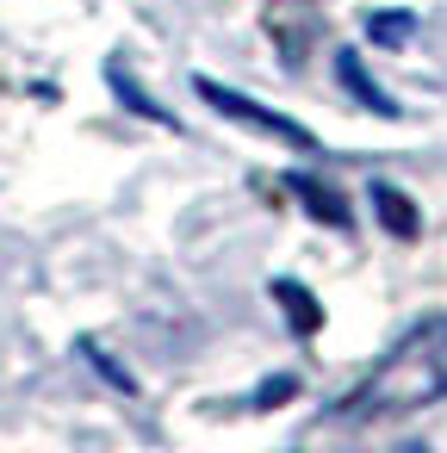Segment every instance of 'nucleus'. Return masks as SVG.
Instances as JSON below:
<instances>
[{"label": "nucleus", "mask_w": 447, "mask_h": 453, "mask_svg": "<svg viewBox=\"0 0 447 453\" xmlns=\"http://www.w3.org/2000/svg\"><path fill=\"white\" fill-rule=\"evenodd\" d=\"M286 193L298 199V211L311 218V224H323V230H354V199L342 193V187H329L323 174H304V168H292L286 174Z\"/></svg>", "instance_id": "obj_3"}, {"label": "nucleus", "mask_w": 447, "mask_h": 453, "mask_svg": "<svg viewBox=\"0 0 447 453\" xmlns=\"http://www.w3.org/2000/svg\"><path fill=\"white\" fill-rule=\"evenodd\" d=\"M416 13L410 7H379V13H366V38L379 44V50H404L410 38H416Z\"/></svg>", "instance_id": "obj_8"}, {"label": "nucleus", "mask_w": 447, "mask_h": 453, "mask_svg": "<svg viewBox=\"0 0 447 453\" xmlns=\"http://www.w3.org/2000/svg\"><path fill=\"white\" fill-rule=\"evenodd\" d=\"M81 354H88V360H94V366H100V372H106V379L119 385V391H137V379H131V372H125V366H119V360H112L106 348H94V342H81Z\"/></svg>", "instance_id": "obj_10"}, {"label": "nucleus", "mask_w": 447, "mask_h": 453, "mask_svg": "<svg viewBox=\"0 0 447 453\" xmlns=\"http://www.w3.org/2000/svg\"><path fill=\"white\" fill-rule=\"evenodd\" d=\"M193 94H199L218 119H230V125H243V131H255V137H267V143H286V150H298V156H317V150H323L311 125L286 119L280 106H267V100H255V94H243V88H224V81H212V75H193Z\"/></svg>", "instance_id": "obj_2"}, {"label": "nucleus", "mask_w": 447, "mask_h": 453, "mask_svg": "<svg viewBox=\"0 0 447 453\" xmlns=\"http://www.w3.org/2000/svg\"><path fill=\"white\" fill-rule=\"evenodd\" d=\"M366 205H373V218H379V230L391 242H416L422 236V205L397 180H366Z\"/></svg>", "instance_id": "obj_5"}, {"label": "nucleus", "mask_w": 447, "mask_h": 453, "mask_svg": "<svg viewBox=\"0 0 447 453\" xmlns=\"http://www.w3.org/2000/svg\"><path fill=\"white\" fill-rule=\"evenodd\" d=\"M267 292H274V304H280V317H286V329H292L298 342H311V335L323 329V304H317V292H311L304 280H286V273H280Z\"/></svg>", "instance_id": "obj_6"}, {"label": "nucleus", "mask_w": 447, "mask_h": 453, "mask_svg": "<svg viewBox=\"0 0 447 453\" xmlns=\"http://www.w3.org/2000/svg\"><path fill=\"white\" fill-rule=\"evenodd\" d=\"M106 88L119 94V106H125V112H137V119H150V125H162V131H181V112H168L150 88H137L125 63H112V69H106Z\"/></svg>", "instance_id": "obj_7"}, {"label": "nucleus", "mask_w": 447, "mask_h": 453, "mask_svg": "<svg viewBox=\"0 0 447 453\" xmlns=\"http://www.w3.org/2000/svg\"><path fill=\"white\" fill-rule=\"evenodd\" d=\"M447 397V317H422L342 403V422H385V416H410V410H435Z\"/></svg>", "instance_id": "obj_1"}, {"label": "nucleus", "mask_w": 447, "mask_h": 453, "mask_svg": "<svg viewBox=\"0 0 447 453\" xmlns=\"http://www.w3.org/2000/svg\"><path fill=\"white\" fill-rule=\"evenodd\" d=\"M335 88H342L360 112H373V119H404V106L379 88V75L366 69V57H360L354 44H342V50H335Z\"/></svg>", "instance_id": "obj_4"}, {"label": "nucleus", "mask_w": 447, "mask_h": 453, "mask_svg": "<svg viewBox=\"0 0 447 453\" xmlns=\"http://www.w3.org/2000/svg\"><path fill=\"white\" fill-rule=\"evenodd\" d=\"M286 397H298V379H292V372H274V379H267V385H261L249 403H255V410H280Z\"/></svg>", "instance_id": "obj_9"}]
</instances>
